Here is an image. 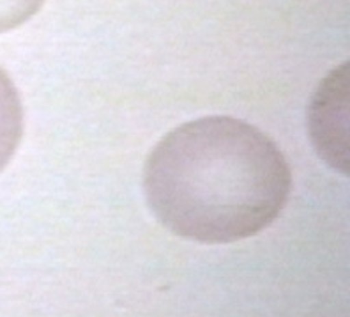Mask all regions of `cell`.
<instances>
[{
	"label": "cell",
	"mask_w": 350,
	"mask_h": 317,
	"mask_svg": "<svg viewBox=\"0 0 350 317\" xmlns=\"http://www.w3.org/2000/svg\"><path fill=\"white\" fill-rule=\"evenodd\" d=\"M23 135V107L16 86L0 68V172L16 153Z\"/></svg>",
	"instance_id": "7a4b0ae2"
},
{
	"label": "cell",
	"mask_w": 350,
	"mask_h": 317,
	"mask_svg": "<svg viewBox=\"0 0 350 317\" xmlns=\"http://www.w3.org/2000/svg\"><path fill=\"white\" fill-rule=\"evenodd\" d=\"M291 190V167L276 144L226 116L172 129L144 168V192L158 222L175 236L207 244L234 243L269 227Z\"/></svg>",
	"instance_id": "6da1fadb"
},
{
	"label": "cell",
	"mask_w": 350,
	"mask_h": 317,
	"mask_svg": "<svg viewBox=\"0 0 350 317\" xmlns=\"http://www.w3.org/2000/svg\"><path fill=\"white\" fill-rule=\"evenodd\" d=\"M44 0H0V32H8L34 16Z\"/></svg>",
	"instance_id": "3957f363"
}]
</instances>
